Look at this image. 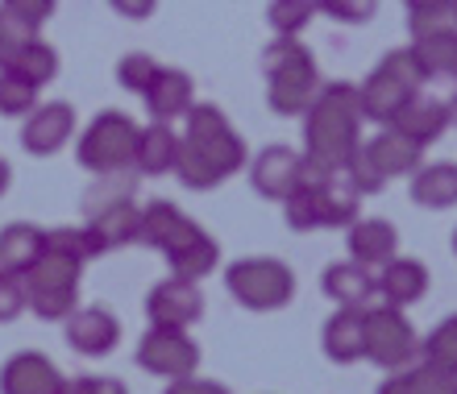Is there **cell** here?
Masks as SVG:
<instances>
[{
    "label": "cell",
    "instance_id": "cell-1",
    "mask_svg": "<svg viewBox=\"0 0 457 394\" xmlns=\"http://www.w3.org/2000/svg\"><path fill=\"white\" fill-rule=\"evenodd\" d=\"M245 162H250L245 137L228 125L217 104L187 108L179 133V162H175V179L187 192H212L225 179H233Z\"/></svg>",
    "mask_w": 457,
    "mask_h": 394
},
{
    "label": "cell",
    "instance_id": "cell-2",
    "mask_svg": "<svg viewBox=\"0 0 457 394\" xmlns=\"http://www.w3.org/2000/svg\"><path fill=\"white\" fill-rule=\"evenodd\" d=\"M361 92L353 84H320L303 112V154L316 167H345L361 145Z\"/></svg>",
    "mask_w": 457,
    "mask_h": 394
},
{
    "label": "cell",
    "instance_id": "cell-3",
    "mask_svg": "<svg viewBox=\"0 0 457 394\" xmlns=\"http://www.w3.org/2000/svg\"><path fill=\"white\" fill-rule=\"evenodd\" d=\"M266 104L275 117H303L320 92V67L300 37H275L262 50Z\"/></svg>",
    "mask_w": 457,
    "mask_h": 394
},
{
    "label": "cell",
    "instance_id": "cell-4",
    "mask_svg": "<svg viewBox=\"0 0 457 394\" xmlns=\"http://www.w3.org/2000/svg\"><path fill=\"white\" fill-rule=\"evenodd\" d=\"M225 291L245 311H283L295 299V275L278 258H237L225 270Z\"/></svg>",
    "mask_w": 457,
    "mask_h": 394
},
{
    "label": "cell",
    "instance_id": "cell-5",
    "mask_svg": "<svg viewBox=\"0 0 457 394\" xmlns=\"http://www.w3.org/2000/svg\"><path fill=\"white\" fill-rule=\"evenodd\" d=\"M424 87V75L411 59V50H391L370 75H366V84L358 87L361 92V112L366 120L374 125H391L399 117V108L408 104L416 92Z\"/></svg>",
    "mask_w": 457,
    "mask_h": 394
},
{
    "label": "cell",
    "instance_id": "cell-6",
    "mask_svg": "<svg viewBox=\"0 0 457 394\" xmlns=\"http://www.w3.org/2000/svg\"><path fill=\"white\" fill-rule=\"evenodd\" d=\"M137 129L125 112H100L92 117L79 137H75V158L79 167L92 175H109V170H129L133 154H137Z\"/></svg>",
    "mask_w": 457,
    "mask_h": 394
},
{
    "label": "cell",
    "instance_id": "cell-7",
    "mask_svg": "<svg viewBox=\"0 0 457 394\" xmlns=\"http://www.w3.org/2000/svg\"><path fill=\"white\" fill-rule=\"evenodd\" d=\"M366 361L391 373L420 361V332L411 328L403 308H395V303H370L366 308Z\"/></svg>",
    "mask_w": 457,
    "mask_h": 394
},
{
    "label": "cell",
    "instance_id": "cell-8",
    "mask_svg": "<svg viewBox=\"0 0 457 394\" xmlns=\"http://www.w3.org/2000/svg\"><path fill=\"white\" fill-rule=\"evenodd\" d=\"M137 365L154 378H183L200 370V345L187 328H158L150 324L145 336L137 341Z\"/></svg>",
    "mask_w": 457,
    "mask_h": 394
},
{
    "label": "cell",
    "instance_id": "cell-9",
    "mask_svg": "<svg viewBox=\"0 0 457 394\" xmlns=\"http://www.w3.org/2000/svg\"><path fill=\"white\" fill-rule=\"evenodd\" d=\"M303 183L312 187L320 228H349L353 220H358L361 192H358V183H353V175H349L345 167H316V162H308Z\"/></svg>",
    "mask_w": 457,
    "mask_h": 394
},
{
    "label": "cell",
    "instance_id": "cell-10",
    "mask_svg": "<svg viewBox=\"0 0 457 394\" xmlns=\"http://www.w3.org/2000/svg\"><path fill=\"white\" fill-rule=\"evenodd\" d=\"M303 175H308V154L291 145H262L250 158V183L262 200L283 203L295 187H303Z\"/></svg>",
    "mask_w": 457,
    "mask_h": 394
},
{
    "label": "cell",
    "instance_id": "cell-11",
    "mask_svg": "<svg viewBox=\"0 0 457 394\" xmlns=\"http://www.w3.org/2000/svg\"><path fill=\"white\" fill-rule=\"evenodd\" d=\"M200 316H204V295L195 278L167 275L145 295V320L158 328H192L200 324Z\"/></svg>",
    "mask_w": 457,
    "mask_h": 394
},
{
    "label": "cell",
    "instance_id": "cell-12",
    "mask_svg": "<svg viewBox=\"0 0 457 394\" xmlns=\"http://www.w3.org/2000/svg\"><path fill=\"white\" fill-rule=\"evenodd\" d=\"M411 59L420 67L424 84H457V25L436 21L411 29Z\"/></svg>",
    "mask_w": 457,
    "mask_h": 394
},
{
    "label": "cell",
    "instance_id": "cell-13",
    "mask_svg": "<svg viewBox=\"0 0 457 394\" xmlns=\"http://www.w3.org/2000/svg\"><path fill=\"white\" fill-rule=\"evenodd\" d=\"M71 137H75V108L67 104V100L37 104L21 125V150L25 154H34V158L59 154Z\"/></svg>",
    "mask_w": 457,
    "mask_h": 394
},
{
    "label": "cell",
    "instance_id": "cell-14",
    "mask_svg": "<svg viewBox=\"0 0 457 394\" xmlns=\"http://www.w3.org/2000/svg\"><path fill=\"white\" fill-rule=\"evenodd\" d=\"M67 345L79 353V357H109L112 349L120 345V320L109 308H75L67 320Z\"/></svg>",
    "mask_w": 457,
    "mask_h": 394
},
{
    "label": "cell",
    "instance_id": "cell-15",
    "mask_svg": "<svg viewBox=\"0 0 457 394\" xmlns=\"http://www.w3.org/2000/svg\"><path fill=\"white\" fill-rule=\"evenodd\" d=\"M67 378L46 353H12L4 365H0V394H62Z\"/></svg>",
    "mask_w": 457,
    "mask_h": 394
},
{
    "label": "cell",
    "instance_id": "cell-16",
    "mask_svg": "<svg viewBox=\"0 0 457 394\" xmlns=\"http://www.w3.org/2000/svg\"><path fill=\"white\" fill-rule=\"evenodd\" d=\"M195 220L192 216H183L175 203L167 200H154L142 208V220H137V245H145V250H154L167 258L170 250H179L183 241L195 233Z\"/></svg>",
    "mask_w": 457,
    "mask_h": 394
},
{
    "label": "cell",
    "instance_id": "cell-17",
    "mask_svg": "<svg viewBox=\"0 0 457 394\" xmlns=\"http://www.w3.org/2000/svg\"><path fill=\"white\" fill-rule=\"evenodd\" d=\"M320 291H325L337 308H370L374 299H378V275H374L370 266L345 258V262L325 266Z\"/></svg>",
    "mask_w": 457,
    "mask_h": 394
},
{
    "label": "cell",
    "instance_id": "cell-18",
    "mask_svg": "<svg viewBox=\"0 0 457 394\" xmlns=\"http://www.w3.org/2000/svg\"><path fill=\"white\" fill-rule=\"evenodd\" d=\"M142 104H145V112H150V120H179V117H187V108L195 104L192 75L179 71V67H158V75L142 92Z\"/></svg>",
    "mask_w": 457,
    "mask_h": 394
},
{
    "label": "cell",
    "instance_id": "cell-19",
    "mask_svg": "<svg viewBox=\"0 0 457 394\" xmlns=\"http://www.w3.org/2000/svg\"><path fill=\"white\" fill-rule=\"evenodd\" d=\"M320 349L328 361L349 365L366 357V308H337L320 328Z\"/></svg>",
    "mask_w": 457,
    "mask_h": 394
},
{
    "label": "cell",
    "instance_id": "cell-20",
    "mask_svg": "<svg viewBox=\"0 0 457 394\" xmlns=\"http://www.w3.org/2000/svg\"><path fill=\"white\" fill-rule=\"evenodd\" d=\"M345 250H349L353 262L378 270V266L391 262V258L399 253V228L391 225V220H383V216H361V220L349 225Z\"/></svg>",
    "mask_w": 457,
    "mask_h": 394
},
{
    "label": "cell",
    "instance_id": "cell-21",
    "mask_svg": "<svg viewBox=\"0 0 457 394\" xmlns=\"http://www.w3.org/2000/svg\"><path fill=\"white\" fill-rule=\"evenodd\" d=\"M366 150H370V158L378 162L386 179H411L424 167V145H416L395 125H378V133L366 137Z\"/></svg>",
    "mask_w": 457,
    "mask_h": 394
},
{
    "label": "cell",
    "instance_id": "cell-22",
    "mask_svg": "<svg viewBox=\"0 0 457 394\" xmlns=\"http://www.w3.org/2000/svg\"><path fill=\"white\" fill-rule=\"evenodd\" d=\"M399 133H408L416 145H428L433 142H441V133L449 129V108H445V100H436V96H428V92H416V96L408 100V104L399 108V117L391 120Z\"/></svg>",
    "mask_w": 457,
    "mask_h": 394
},
{
    "label": "cell",
    "instance_id": "cell-23",
    "mask_svg": "<svg viewBox=\"0 0 457 394\" xmlns=\"http://www.w3.org/2000/svg\"><path fill=\"white\" fill-rule=\"evenodd\" d=\"M179 162V133L170 129V120H150L145 129H137V154H133V170L137 175H175Z\"/></svg>",
    "mask_w": 457,
    "mask_h": 394
},
{
    "label": "cell",
    "instance_id": "cell-24",
    "mask_svg": "<svg viewBox=\"0 0 457 394\" xmlns=\"http://www.w3.org/2000/svg\"><path fill=\"white\" fill-rule=\"evenodd\" d=\"M428 295V270L416 258H391V262L378 266V299L383 303H395V308H411Z\"/></svg>",
    "mask_w": 457,
    "mask_h": 394
},
{
    "label": "cell",
    "instance_id": "cell-25",
    "mask_svg": "<svg viewBox=\"0 0 457 394\" xmlns=\"http://www.w3.org/2000/svg\"><path fill=\"white\" fill-rule=\"evenodd\" d=\"M42 253H46V228L29 225V220H12L0 228V270L25 275Z\"/></svg>",
    "mask_w": 457,
    "mask_h": 394
},
{
    "label": "cell",
    "instance_id": "cell-26",
    "mask_svg": "<svg viewBox=\"0 0 457 394\" xmlns=\"http://www.w3.org/2000/svg\"><path fill=\"white\" fill-rule=\"evenodd\" d=\"M411 203L428 212H445L457 203V162H424L411 175Z\"/></svg>",
    "mask_w": 457,
    "mask_h": 394
},
{
    "label": "cell",
    "instance_id": "cell-27",
    "mask_svg": "<svg viewBox=\"0 0 457 394\" xmlns=\"http://www.w3.org/2000/svg\"><path fill=\"white\" fill-rule=\"evenodd\" d=\"M137 220H142V208H137V203H117L109 212L87 216L84 225L92 228L100 253H112V250H120V245H133V241H137Z\"/></svg>",
    "mask_w": 457,
    "mask_h": 394
},
{
    "label": "cell",
    "instance_id": "cell-28",
    "mask_svg": "<svg viewBox=\"0 0 457 394\" xmlns=\"http://www.w3.org/2000/svg\"><path fill=\"white\" fill-rule=\"evenodd\" d=\"M167 266H170V275L195 278V283H200V278H208L220 266V245L208 237L204 228H195V233L183 241L179 250L167 253Z\"/></svg>",
    "mask_w": 457,
    "mask_h": 394
},
{
    "label": "cell",
    "instance_id": "cell-29",
    "mask_svg": "<svg viewBox=\"0 0 457 394\" xmlns=\"http://www.w3.org/2000/svg\"><path fill=\"white\" fill-rule=\"evenodd\" d=\"M0 67L17 71L21 79H29L34 87H46L50 79L59 75V54H54V46H50V42H42V37H29V42H21V46H12L9 59L0 62Z\"/></svg>",
    "mask_w": 457,
    "mask_h": 394
},
{
    "label": "cell",
    "instance_id": "cell-30",
    "mask_svg": "<svg viewBox=\"0 0 457 394\" xmlns=\"http://www.w3.org/2000/svg\"><path fill=\"white\" fill-rule=\"evenodd\" d=\"M378 394H457V373L436 370V365L420 361V365L395 370L378 386Z\"/></svg>",
    "mask_w": 457,
    "mask_h": 394
},
{
    "label": "cell",
    "instance_id": "cell-31",
    "mask_svg": "<svg viewBox=\"0 0 457 394\" xmlns=\"http://www.w3.org/2000/svg\"><path fill=\"white\" fill-rule=\"evenodd\" d=\"M137 192V170H109V175H96V183L84 192V220L87 216H100L117 208V203H133Z\"/></svg>",
    "mask_w": 457,
    "mask_h": 394
},
{
    "label": "cell",
    "instance_id": "cell-32",
    "mask_svg": "<svg viewBox=\"0 0 457 394\" xmlns=\"http://www.w3.org/2000/svg\"><path fill=\"white\" fill-rule=\"evenodd\" d=\"M320 12L316 0H270L266 4V25L275 29V37H300L312 17Z\"/></svg>",
    "mask_w": 457,
    "mask_h": 394
},
{
    "label": "cell",
    "instance_id": "cell-33",
    "mask_svg": "<svg viewBox=\"0 0 457 394\" xmlns=\"http://www.w3.org/2000/svg\"><path fill=\"white\" fill-rule=\"evenodd\" d=\"M25 299H29V311L46 324H62L79 308V287H29L25 283Z\"/></svg>",
    "mask_w": 457,
    "mask_h": 394
},
{
    "label": "cell",
    "instance_id": "cell-34",
    "mask_svg": "<svg viewBox=\"0 0 457 394\" xmlns=\"http://www.w3.org/2000/svg\"><path fill=\"white\" fill-rule=\"evenodd\" d=\"M46 250L50 253H62V258H71V262H92V258H104L92 237V228L87 225H67V228H46Z\"/></svg>",
    "mask_w": 457,
    "mask_h": 394
},
{
    "label": "cell",
    "instance_id": "cell-35",
    "mask_svg": "<svg viewBox=\"0 0 457 394\" xmlns=\"http://www.w3.org/2000/svg\"><path fill=\"white\" fill-rule=\"evenodd\" d=\"M420 361H428L436 370L457 373V311L445 316L428 336H420Z\"/></svg>",
    "mask_w": 457,
    "mask_h": 394
},
{
    "label": "cell",
    "instance_id": "cell-36",
    "mask_svg": "<svg viewBox=\"0 0 457 394\" xmlns=\"http://www.w3.org/2000/svg\"><path fill=\"white\" fill-rule=\"evenodd\" d=\"M37 92H42V87H34L29 79L9 71V67H0V117H21L25 120L37 108Z\"/></svg>",
    "mask_w": 457,
    "mask_h": 394
},
{
    "label": "cell",
    "instance_id": "cell-37",
    "mask_svg": "<svg viewBox=\"0 0 457 394\" xmlns=\"http://www.w3.org/2000/svg\"><path fill=\"white\" fill-rule=\"evenodd\" d=\"M158 67H162V62L150 59L145 50H129V54L117 62V84L125 87V92H133V96H142L145 87H150V79L158 75Z\"/></svg>",
    "mask_w": 457,
    "mask_h": 394
},
{
    "label": "cell",
    "instance_id": "cell-38",
    "mask_svg": "<svg viewBox=\"0 0 457 394\" xmlns=\"http://www.w3.org/2000/svg\"><path fill=\"white\" fill-rule=\"evenodd\" d=\"M283 220H287V228H295V233L320 228V216H316V200H312V187H308V183L295 187V192L283 200Z\"/></svg>",
    "mask_w": 457,
    "mask_h": 394
},
{
    "label": "cell",
    "instance_id": "cell-39",
    "mask_svg": "<svg viewBox=\"0 0 457 394\" xmlns=\"http://www.w3.org/2000/svg\"><path fill=\"white\" fill-rule=\"evenodd\" d=\"M345 170L353 175V183H358V192H361V195H378V192L386 187V183H391V179L383 175V170H378V162L370 158L366 142H361L358 150H353V158L345 162Z\"/></svg>",
    "mask_w": 457,
    "mask_h": 394
},
{
    "label": "cell",
    "instance_id": "cell-40",
    "mask_svg": "<svg viewBox=\"0 0 457 394\" xmlns=\"http://www.w3.org/2000/svg\"><path fill=\"white\" fill-rule=\"evenodd\" d=\"M21 311H29V299H25V275L0 270V324H12Z\"/></svg>",
    "mask_w": 457,
    "mask_h": 394
},
{
    "label": "cell",
    "instance_id": "cell-41",
    "mask_svg": "<svg viewBox=\"0 0 457 394\" xmlns=\"http://www.w3.org/2000/svg\"><path fill=\"white\" fill-rule=\"evenodd\" d=\"M316 4H320L325 17H333L341 25H366L378 12V0H316Z\"/></svg>",
    "mask_w": 457,
    "mask_h": 394
},
{
    "label": "cell",
    "instance_id": "cell-42",
    "mask_svg": "<svg viewBox=\"0 0 457 394\" xmlns=\"http://www.w3.org/2000/svg\"><path fill=\"white\" fill-rule=\"evenodd\" d=\"M62 394H129V386L112 373H84V378H67Z\"/></svg>",
    "mask_w": 457,
    "mask_h": 394
},
{
    "label": "cell",
    "instance_id": "cell-43",
    "mask_svg": "<svg viewBox=\"0 0 457 394\" xmlns=\"http://www.w3.org/2000/svg\"><path fill=\"white\" fill-rule=\"evenodd\" d=\"M403 4H408V25L411 29L449 21V0H403Z\"/></svg>",
    "mask_w": 457,
    "mask_h": 394
},
{
    "label": "cell",
    "instance_id": "cell-44",
    "mask_svg": "<svg viewBox=\"0 0 457 394\" xmlns=\"http://www.w3.org/2000/svg\"><path fill=\"white\" fill-rule=\"evenodd\" d=\"M162 394H228V386L204 373H183V378H170Z\"/></svg>",
    "mask_w": 457,
    "mask_h": 394
},
{
    "label": "cell",
    "instance_id": "cell-45",
    "mask_svg": "<svg viewBox=\"0 0 457 394\" xmlns=\"http://www.w3.org/2000/svg\"><path fill=\"white\" fill-rule=\"evenodd\" d=\"M4 9H12V12H21L25 21H34V25H42L54 12V0H0Z\"/></svg>",
    "mask_w": 457,
    "mask_h": 394
},
{
    "label": "cell",
    "instance_id": "cell-46",
    "mask_svg": "<svg viewBox=\"0 0 457 394\" xmlns=\"http://www.w3.org/2000/svg\"><path fill=\"white\" fill-rule=\"evenodd\" d=\"M109 4L125 21H145V17H154V9H158V0H109Z\"/></svg>",
    "mask_w": 457,
    "mask_h": 394
},
{
    "label": "cell",
    "instance_id": "cell-47",
    "mask_svg": "<svg viewBox=\"0 0 457 394\" xmlns=\"http://www.w3.org/2000/svg\"><path fill=\"white\" fill-rule=\"evenodd\" d=\"M445 108H449V129H457V84H453V96L445 100Z\"/></svg>",
    "mask_w": 457,
    "mask_h": 394
},
{
    "label": "cell",
    "instance_id": "cell-48",
    "mask_svg": "<svg viewBox=\"0 0 457 394\" xmlns=\"http://www.w3.org/2000/svg\"><path fill=\"white\" fill-rule=\"evenodd\" d=\"M9 179H12V170H9V162H4V158H0V195L9 192Z\"/></svg>",
    "mask_w": 457,
    "mask_h": 394
},
{
    "label": "cell",
    "instance_id": "cell-49",
    "mask_svg": "<svg viewBox=\"0 0 457 394\" xmlns=\"http://www.w3.org/2000/svg\"><path fill=\"white\" fill-rule=\"evenodd\" d=\"M449 21L457 25V0H449Z\"/></svg>",
    "mask_w": 457,
    "mask_h": 394
},
{
    "label": "cell",
    "instance_id": "cell-50",
    "mask_svg": "<svg viewBox=\"0 0 457 394\" xmlns=\"http://www.w3.org/2000/svg\"><path fill=\"white\" fill-rule=\"evenodd\" d=\"M9 59V46H4V37H0V62Z\"/></svg>",
    "mask_w": 457,
    "mask_h": 394
},
{
    "label": "cell",
    "instance_id": "cell-51",
    "mask_svg": "<svg viewBox=\"0 0 457 394\" xmlns=\"http://www.w3.org/2000/svg\"><path fill=\"white\" fill-rule=\"evenodd\" d=\"M453 253H457V233H453Z\"/></svg>",
    "mask_w": 457,
    "mask_h": 394
}]
</instances>
